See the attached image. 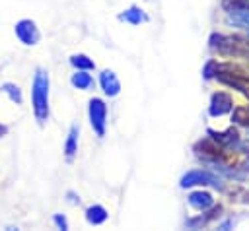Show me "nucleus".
Instances as JSON below:
<instances>
[{"instance_id": "ddd939ff", "label": "nucleus", "mask_w": 249, "mask_h": 231, "mask_svg": "<svg viewBox=\"0 0 249 231\" xmlns=\"http://www.w3.org/2000/svg\"><path fill=\"white\" fill-rule=\"evenodd\" d=\"M70 62H72V66H76V68H80V70H91L95 64L88 58V56H84V54H74L72 58H70Z\"/></svg>"}, {"instance_id": "7ed1b4c3", "label": "nucleus", "mask_w": 249, "mask_h": 231, "mask_svg": "<svg viewBox=\"0 0 249 231\" xmlns=\"http://www.w3.org/2000/svg\"><path fill=\"white\" fill-rule=\"evenodd\" d=\"M89 122L91 128L95 130V134L101 138L105 134V122H107V107L101 99L93 97L89 101Z\"/></svg>"}, {"instance_id": "6e6552de", "label": "nucleus", "mask_w": 249, "mask_h": 231, "mask_svg": "<svg viewBox=\"0 0 249 231\" xmlns=\"http://www.w3.org/2000/svg\"><path fill=\"white\" fill-rule=\"evenodd\" d=\"M189 204L195 208V210H206V208H210L212 206V196L208 194V192H193L191 196H189Z\"/></svg>"}, {"instance_id": "9d476101", "label": "nucleus", "mask_w": 249, "mask_h": 231, "mask_svg": "<svg viewBox=\"0 0 249 231\" xmlns=\"http://www.w3.org/2000/svg\"><path fill=\"white\" fill-rule=\"evenodd\" d=\"M86 219L89 223H93V225H99V223H103L107 219V212H105L103 206H91L86 212Z\"/></svg>"}, {"instance_id": "4468645a", "label": "nucleus", "mask_w": 249, "mask_h": 231, "mask_svg": "<svg viewBox=\"0 0 249 231\" xmlns=\"http://www.w3.org/2000/svg\"><path fill=\"white\" fill-rule=\"evenodd\" d=\"M76 140H78V128L72 126V128H70V134H68V140H66V146H64L68 157H72V155L76 153Z\"/></svg>"}, {"instance_id": "dca6fc26", "label": "nucleus", "mask_w": 249, "mask_h": 231, "mask_svg": "<svg viewBox=\"0 0 249 231\" xmlns=\"http://www.w3.org/2000/svg\"><path fill=\"white\" fill-rule=\"evenodd\" d=\"M54 223H56L58 227H62V229H68V223H66V219H64V217H60V215H54Z\"/></svg>"}, {"instance_id": "9b49d317", "label": "nucleus", "mask_w": 249, "mask_h": 231, "mask_svg": "<svg viewBox=\"0 0 249 231\" xmlns=\"http://www.w3.org/2000/svg\"><path fill=\"white\" fill-rule=\"evenodd\" d=\"M0 89H2V91H4V93H6L14 103H18V105L23 101V99H21V91H19V87H18L16 83L6 82V83H2V87H0Z\"/></svg>"}, {"instance_id": "0eeeda50", "label": "nucleus", "mask_w": 249, "mask_h": 231, "mask_svg": "<svg viewBox=\"0 0 249 231\" xmlns=\"http://www.w3.org/2000/svg\"><path fill=\"white\" fill-rule=\"evenodd\" d=\"M99 83L103 87V91L109 95V97H115L119 91H121V83L117 80V76L111 72V70H103L101 76H99Z\"/></svg>"}, {"instance_id": "20e7f679", "label": "nucleus", "mask_w": 249, "mask_h": 231, "mask_svg": "<svg viewBox=\"0 0 249 231\" xmlns=\"http://www.w3.org/2000/svg\"><path fill=\"white\" fill-rule=\"evenodd\" d=\"M16 35L25 45H35L39 41V31L31 19H21L16 23Z\"/></svg>"}, {"instance_id": "1a4fd4ad", "label": "nucleus", "mask_w": 249, "mask_h": 231, "mask_svg": "<svg viewBox=\"0 0 249 231\" xmlns=\"http://www.w3.org/2000/svg\"><path fill=\"white\" fill-rule=\"evenodd\" d=\"M70 82H72V85L78 87V89H88V87L93 85V78L88 74V70H80V72H76V74L70 78Z\"/></svg>"}, {"instance_id": "f3484780", "label": "nucleus", "mask_w": 249, "mask_h": 231, "mask_svg": "<svg viewBox=\"0 0 249 231\" xmlns=\"http://www.w3.org/2000/svg\"><path fill=\"white\" fill-rule=\"evenodd\" d=\"M6 132H8V128H6V126H0V136H4Z\"/></svg>"}, {"instance_id": "f8f14e48", "label": "nucleus", "mask_w": 249, "mask_h": 231, "mask_svg": "<svg viewBox=\"0 0 249 231\" xmlns=\"http://www.w3.org/2000/svg\"><path fill=\"white\" fill-rule=\"evenodd\" d=\"M121 19L128 21V23H140V21H146V16L142 14V10H138V8H130V10H126V12L121 16Z\"/></svg>"}, {"instance_id": "f03ea898", "label": "nucleus", "mask_w": 249, "mask_h": 231, "mask_svg": "<svg viewBox=\"0 0 249 231\" xmlns=\"http://www.w3.org/2000/svg\"><path fill=\"white\" fill-rule=\"evenodd\" d=\"M212 45L218 49V52L228 56H239L249 58V43L237 39V37H226V35H214Z\"/></svg>"}, {"instance_id": "f257e3e1", "label": "nucleus", "mask_w": 249, "mask_h": 231, "mask_svg": "<svg viewBox=\"0 0 249 231\" xmlns=\"http://www.w3.org/2000/svg\"><path fill=\"white\" fill-rule=\"evenodd\" d=\"M31 101H33V113L39 124H43L49 116V76L43 70L35 72L33 78V89H31Z\"/></svg>"}, {"instance_id": "2eb2a0df", "label": "nucleus", "mask_w": 249, "mask_h": 231, "mask_svg": "<svg viewBox=\"0 0 249 231\" xmlns=\"http://www.w3.org/2000/svg\"><path fill=\"white\" fill-rule=\"evenodd\" d=\"M233 120L239 122V124H243V126H249V107H239V109H235Z\"/></svg>"}, {"instance_id": "39448f33", "label": "nucleus", "mask_w": 249, "mask_h": 231, "mask_svg": "<svg viewBox=\"0 0 249 231\" xmlns=\"http://www.w3.org/2000/svg\"><path fill=\"white\" fill-rule=\"evenodd\" d=\"M195 184H212V186H220V181L210 175V173H204V171H191L187 173L183 179H181V186L187 188V186H195Z\"/></svg>"}, {"instance_id": "423d86ee", "label": "nucleus", "mask_w": 249, "mask_h": 231, "mask_svg": "<svg viewBox=\"0 0 249 231\" xmlns=\"http://www.w3.org/2000/svg\"><path fill=\"white\" fill-rule=\"evenodd\" d=\"M231 109V97L228 93H214L212 95V101H210V115L212 116H218V115H224Z\"/></svg>"}]
</instances>
